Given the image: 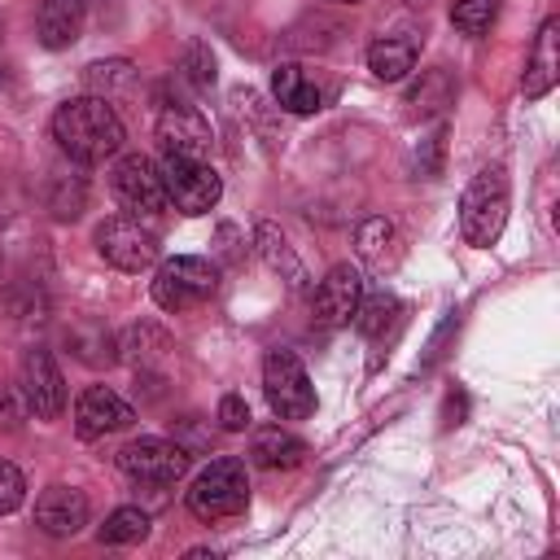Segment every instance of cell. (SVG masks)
Instances as JSON below:
<instances>
[{
	"mask_svg": "<svg viewBox=\"0 0 560 560\" xmlns=\"http://www.w3.org/2000/svg\"><path fill=\"white\" fill-rule=\"evenodd\" d=\"M52 140L83 166H96L122 149V118L105 96H74L52 114Z\"/></svg>",
	"mask_w": 560,
	"mask_h": 560,
	"instance_id": "6da1fadb",
	"label": "cell"
},
{
	"mask_svg": "<svg viewBox=\"0 0 560 560\" xmlns=\"http://www.w3.org/2000/svg\"><path fill=\"white\" fill-rule=\"evenodd\" d=\"M508 210H512V184H508V171L494 162V166H481L464 197H459V232L468 245L477 249H490L508 223Z\"/></svg>",
	"mask_w": 560,
	"mask_h": 560,
	"instance_id": "7a4b0ae2",
	"label": "cell"
},
{
	"mask_svg": "<svg viewBox=\"0 0 560 560\" xmlns=\"http://www.w3.org/2000/svg\"><path fill=\"white\" fill-rule=\"evenodd\" d=\"M184 503H188V512H192L197 521H206V525H210V521H223V516H241V512L249 508V477H245V464L232 459V455L214 459L210 468L197 472V481L188 486Z\"/></svg>",
	"mask_w": 560,
	"mask_h": 560,
	"instance_id": "3957f363",
	"label": "cell"
},
{
	"mask_svg": "<svg viewBox=\"0 0 560 560\" xmlns=\"http://www.w3.org/2000/svg\"><path fill=\"white\" fill-rule=\"evenodd\" d=\"M214 289H219V267L210 258H197V254H175L153 276V302L166 315H179V311L210 302Z\"/></svg>",
	"mask_w": 560,
	"mask_h": 560,
	"instance_id": "277c9868",
	"label": "cell"
},
{
	"mask_svg": "<svg viewBox=\"0 0 560 560\" xmlns=\"http://www.w3.org/2000/svg\"><path fill=\"white\" fill-rule=\"evenodd\" d=\"M158 175H162V192H166V206H175L179 214L197 219V214H210L223 197V179L210 162H197V158H171L162 153L158 162Z\"/></svg>",
	"mask_w": 560,
	"mask_h": 560,
	"instance_id": "5b68a950",
	"label": "cell"
},
{
	"mask_svg": "<svg viewBox=\"0 0 560 560\" xmlns=\"http://www.w3.org/2000/svg\"><path fill=\"white\" fill-rule=\"evenodd\" d=\"M262 394H267V407L280 416V420H306L315 411V385L302 368V359L293 350H267L262 359Z\"/></svg>",
	"mask_w": 560,
	"mask_h": 560,
	"instance_id": "8992f818",
	"label": "cell"
},
{
	"mask_svg": "<svg viewBox=\"0 0 560 560\" xmlns=\"http://www.w3.org/2000/svg\"><path fill=\"white\" fill-rule=\"evenodd\" d=\"M96 254L118 271H144L158 262V236L136 214H109L96 228Z\"/></svg>",
	"mask_w": 560,
	"mask_h": 560,
	"instance_id": "52a82bcc",
	"label": "cell"
},
{
	"mask_svg": "<svg viewBox=\"0 0 560 560\" xmlns=\"http://www.w3.org/2000/svg\"><path fill=\"white\" fill-rule=\"evenodd\" d=\"M118 468L140 486H175L188 472V446L166 438H131L118 451Z\"/></svg>",
	"mask_w": 560,
	"mask_h": 560,
	"instance_id": "ba28073f",
	"label": "cell"
},
{
	"mask_svg": "<svg viewBox=\"0 0 560 560\" xmlns=\"http://www.w3.org/2000/svg\"><path fill=\"white\" fill-rule=\"evenodd\" d=\"M109 188H114L118 206L131 210V214H162V210H166V192H162L158 162H149L144 153L118 158L114 171H109Z\"/></svg>",
	"mask_w": 560,
	"mask_h": 560,
	"instance_id": "9c48e42d",
	"label": "cell"
},
{
	"mask_svg": "<svg viewBox=\"0 0 560 560\" xmlns=\"http://www.w3.org/2000/svg\"><path fill=\"white\" fill-rule=\"evenodd\" d=\"M18 385H22V398H26V411L39 416V420H57L66 411V381L52 363V354L44 346H31L22 354V368H18Z\"/></svg>",
	"mask_w": 560,
	"mask_h": 560,
	"instance_id": "30bf717a",
	"label": "cell"
},
{
	"mask_svg": "<svg viewBox=\"0 0 560 560\" xmlns=\"http://www.w3.org/2000/svg\"><path fill=\"white\" fill-rule=\"evenodd\" d=\"M363 302V276L350 262H337L311 293V319L319 328H346Z\"/></svg>",
	"mask_w": 560,
	"mask_h": 560,
	"instance_id": "8fae6325",
	"label": "cell"
},
{
	"mask_svg": "<svg viewBox=\"0 0 560 560\" xmlns=\"http://www.w3.org/2000/svg\"><path fill=\"white\" fill-rule=\"evenodd\" d=\"M158 144L171 158H197V162H206L214 136H210V122L192 105H166L158 114Z\"/></svg>",
	"mask_w": 560,
	"mask_h": 560,
	"instance_id": "7c38bea8",
	"label": "cell"
},
{
	"mask_svg": "<svg viewBox=\"0 0 560 560\" xmlns=\"http://www.w3.org/2000/svg\"><path fill=\"white\" fill-rule=\"evenodd\" d=\"M136 420V407L131 402H122L114 389H105V385H88L83 394H79V402H74V433L83 438V442H96V438H105V433H118V429H127Z\"/></svg>",
	"mask_w": 560,
	"mask_h": 560,
	"instance_id": "4fadbf2b",
	"label": "cell"
},
{
	"mask_svg": "<svg viewBox=\"0 0 560 560\" xmlns=\"http://www.w3.org/2000/svg\"><path fill=\"white\" fill-rule=\"evenodd\" d=\"M35 525L48 538H74L88 525V494L74 486H48L35 499Z\"/></svg>",
	"mask_w": 560,
	"mask_h": 560,
	"instance_id": "5bb4252c",
	"label": "cell"
},
{
	"mask_svg": "<svg viewBox=\"0 0 560 560\" xmlns=\"http://www.w3.org/2000/svg\"><path fill=\"white\" fill-rule=\"evenodd\" d=\"M560 79V18H547L534 35V48H529V61H525V79H521V92L525 101H538L556 88Z\"/></svg>",
	"mask_w": 560,
	"mask_h": 560,
	"instance_id": "9a60e30c",
	"label": "cell"
},
{
	"mask_svg": "<svg viewBox=\"0 0 560 560\" xmlns=\"http://www.w3.org/2000/svg\"><path fill=\"white\" fill-rule=\"evenodd\" d=\"M254 249H258V258L267 262V271H276L293 293H306L311 289V276H306V267H302V258L293 254V245H289V236L276 228V223H258L254 228Z\"/></svg>",
	"mask_w": 560,
	"mask_h": 560,
	"instance_id": "2e32d148",
	"label": "cell"
},
{
	"mask_svg": "<svg viewBox=\"0 0 560 560\" xmlns=\"http://www.w3.org/2000/svg\"><path fill=\"white\" fill-rule=\"evenodd\" d=\"M83 18H88V0H44L35 13V39L52 52L70 48L83 31Z\"/></svg>",
	"mask_w": 560,
	"mask_h": 560,
	"instance_id": "e0dca14e",
	"label": "cell"
},
{
	"mask_svg": "<svg viewBox=\"0 0 560 560\" xmlns=\"http://www.w3.org/2000/svg\"><path fill=\"white\" fill-rule=\"evenodd\" d=\"M271 96H276V105L289 109V114H315V109L324 105L319 83H315L298 61H280V66L271 70Z\"/></svg>",
	"mask_w": 560,
	"mask_h": 560,
	"instance_id": "ac0fdd59",
	"label": "cell"
},
{
	"mask_svg": "<svg viewBox=\"0 0 560 560\" xmlns=\"http://www.w3.org/2000/svg\"><path fill=\"white\" fill-rule=\"evenodd\" d=\"M249 459L258 468H298L306 459V442L298 433H289L284 424H262L249 438Z\"/></svg>",
	"mask_w": 560,
	"mask_h": 560,
	"instance_id": "d6986e66",
	"label": "cell"
},
{
	"mask_svg": "<svg viewBox=\"0 0 560 560\" xmlns=\"http://www.w3.org/2000/svg\"><path fill=\"white\" fill-rule=\"evenodd\" d=\"M368 70L381 79V83H398L416 70V39L407 35H385L368 48Z\"/></svg>",
	"mask_w": 560,
	"mask_h": 560,
	"instance_id": "ffe728a7",
	"label": "cell"
},
{
	"mask_svg": "<svg viewBox=\"0 0 560 560\" xmlns=\"http://www.w3.org/2000/svg\"><path fill=\"white\" fill-rule=\"evenodd\" d=\"M149 534V512L144 508H114L105 516V525L96 529V538L105 547H127V542H140Z\"/></svg>",
	"mask_w": 560,
	"mask_h": 560,
	"instance_id": "44dd1931",
	"label": "cell"
},
{
	"mask_svg": "<svg viewBox=\"0 0 560 560\" xmlns=\"http://www.w3.org/2000/svg\"><path fill=\"white\" fill-rule=\"evenodd\" d=\"M398 298L394 293H376V298H368V302H359V311H354V328L368 337V341H376V337H385V328H394L398 324Z\"/></svg>",
	"mask_w": 560,
	"mask_h": 560,
	"instance_id": "7402d4cb",
	"label": "cell"
},
{
	"mask_svg": "<svg viewBox=\"0 0 560 560\" xmlns=\"http://www.w3.org/2000/svg\"><path fill=\"white\" fill-rule=\"evenodd\" d=\"M70 346H74V359L88 363V368H109L118 359V341L105 328H74Z\"/></svg>",
	"mask_w": 560,
	"mask_h": 560,
	"instance_id": "603a6c76",
	"label": "cell"
},
{
	"mask_svg": "<svg viewBox=\"0 0 560 560\" xmlns=\"http://www.w3.org/2000/svg\"><path fill=\"white\" fill-rule=\"evenodd\" d=\"M131 74H136V66H131V61H122V57H114V61H92V66L83 70V79H88L92 96H105V101H109V92L127 88V83H131Z\"/></svg>",
	"mask_w": 560,
	"mask_h": 560,
	"instance_id": "cb8c5ba5",
	"label": "cell"
},
{
	"mask_svg": "<svg viewBox=\"0 0 560 560\" xmlns=\"http://www.w3.org/2000/svg\"><path fill=\"white\" fill-rule=\"evenodd\" d=\"M389 241H394V223H389L385 214L363 219L359 232H354V245H359V258H363V262H381L385 249H389Z\"/></svg>",
	"mask_w": 560,
	"mask_h": 560,
	"instance_id": "d4e9b609",
	"label": "cell"
},
{
	"mask_svg": "<svg viewBox=\"0 0 560 560\" xmlns=\"http://www.w3.org/2000/svg\"><path fill=\"white\" fill-rule=\"evenodd\" d=\"M179 70H184V79H188L197 92H210V88H214V52H210L201 39H188V44H184Z\"/></svg>",
	"mask_w": 560,
	"mask_h": 560,
	"instance_id": "484cf974",
	"label": "cell"
},
{
	"mask_svg": "<svg viewBox=\"0 0 560 560\" xmlns=\"http://www.w3.org/2000/svg\"><path fill=\"white\" fill-rule=\"evenodd\" d=\"M494 18H499V0H455V9H451L455 31H464V35H486Z\"/></svg>",
	"mask_w": 560,
	"mask_h": 560,
	"instance_id": "4316f807",
	"label": "cell"
},
{
	"mask_svg": "<svg viewBox=\"0 0 560 560\" xmlns=\"http://www.w3.org/2000/svg\"><path fill=\"white\" fill-rule=\"evenodd\" d=\"M446 101H451V79H446V70H429L424 83H416V88L407 92V105H416L420 114H424V109H442Z\"/></svg>",
	"mask_w": 560,
	"mask_h": 560,
	"instance_id": "83f0119b",
	"label": "cell"
},
{
	"mask_svg": "<svg viewBox=\"0 0 560 560\" xmlns=\"http://www.w3.org/2000/svg\"><path fill=\"white\" fill-rule=\"evenodd\" d=\"M22 499H26V477H22V468L9 464V459H0V516L18 512Z\"/></svg>",
	"mask_w": 560,
	"mask_h": 560,
	"instance_id": "f1b7e54d",
	"label": "cell"
},
{
	"mask_svg": "<svg viewBox=\"0 0 560 560\" xmlns=\"http://www.w3.org/2000/svg\"><path fill=\"white\" fill-rule=\"evenodd\" d=\"M214 420H219V429H228V433H241V429H249V402H245L241 394H223V398H219V411H214Z\"/></svg>",
	"mask_w": 560,
	"mask_h": 560,
	"instance_id": "f546056e",
	"label": "cell"
},
{
	"mask_svg": "<svg viewBox=\"0 0 560 560\" xmlns=\"http://www.w3.org/2000/svg\"><path fill=\"white\" fill-rule=\"evenodd\" d=\"M346 4H363V0H346Z\"/></svg>",
	"mask_w": 560,
	"mask_h": 560,
	"instance_id": "4dcf8cb0",
	"label": "cell"
}]
</instances>
